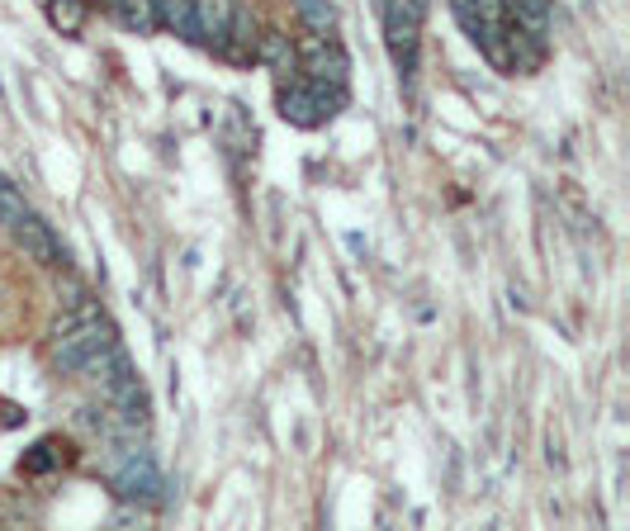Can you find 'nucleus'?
I'll return each instance as SVG.
<instances>
[{
    "label": "nucleus",
    "mask_w": 630,
    "mask_h": 531,
    "mask_svg": "<svg viewBox=\"0 0 630 531\" xmlns=\"http://www.w3.org/2000/svg\"><path fill=\"white\" fill-rule=\"evenodd\" d=\"M379 15H385V43L393 58V72L403 81H413L417 72V53H423V15L427 5L423 0H375Z\"/></svg>",
    "instance_id": "nucleus-1"
},
{
    "label": "nucleus",
    "mask_w": 630,
    "mask_h": 531,
    "mask_svg": "<svg viewBox=\"0 0 630 531\" xmlns=\"http://www.w3.org/2000/svg\"><path fill=\"white\" fill-rule=\"evenodd\" d=\"M104 346H114V328L104 314H90L81 323H72V328L58 332V346H52V366L62 375H81L90 361H96Z\"/></svg>",
    "instance_id": "nucleus-2"
},
{
    "label": "nucleus",
    "mask_w": 630,
    "mask_h": 531,
    "mask_svg": "<svg viewBox=\"0 0 630 531\" xmlns=\"http://www.w3.org/2000/svg\"><path fill=\"white\" fill-rule=\"evenodd\" d=\"M114 489H119V498H128V503H166V475L156 470L148 446H134L119 465H114Z\"/></svg>",
    "instance_id": "nucleus-3"
},
{
    "label": "nucleus",
    "mask_w": 630,
    "mask_h": 531,
    "mask_svg": "<svg viewBox=\"0 0 630 531\" xmlns=\"http://www.w3.org/2000/svg\"><path fill=\"white\" fill-rule=\"evenodd\" d=\"M299 76H304V81H318V86H346L351 58L337 48V38L308 34L304 43H299Z\"/></svg>",
    "instance_id": "nucleus-4"
},
{
    "label": "nucleus",
    "mask_w": 630,
    "mask_h": 531,
    "mask_svg": "<svg viewBox=\"0 0 630 531\" xmlns=\"http://www.w3.org/2000/svg\"><path fill=\"white\" fill-rule=\"evenodd\" d=\"M10 242L29 256V262L38 266H62L67 262V252H62V242H58V232H52V224H43L34 210H20L15 218H10Z\"/></svg>",
    "instance_id": "nucleus-5"
},
{
    "label": "nucleus",
    "mask_w": 630,
    "mask_h": 531,
    "mask_svg": "<svg viewBox=\"0 0 630 531\" xmlns=\"http://www.w3.org/2000/svg\"><path fill=\"white\" fill-rule=\"evenodd\" d=\"M256 62H266V67L275 72V81L299 76V48L290 43V34H280V29H266L256 38Z\"/></svg>",
    "instance_id": "nucleus-6"
},
{
    "label": "nucleus",
    "mask_w": 630,
    "mask_h": 531,
    "mask_svg": "<svg viewBox=\"0 0 630 531\" xmlns=\"http://www.w3.org/2000/svg\"><path fill=\"white\" fill-rule=\"evenodd\" d=\"M228 20H232V0H194V43L218 53L223 34H228Z\"/></svg>",
    "instance_id": "nucleus-7"
},
{
    "label": "nucleus",
    "mask_w": 630,
    "mask_h": 531,
    "mask_svg": "<svg viewBox=\"0 0 630 531\" xmlns=\"http://www.w3.org/2000/svg\"><path fill=\"white\" fill-rule=\"evenodd\" d=\"M114 20H119L128 34H138V38L162 29V24H156V0H114Z\"/></svg>",
    "instance_id": "nucleus-8"
},
{
    "label": "nucleus",
    "mask_w": 630,
    "mask_h": 531,
    "mask_svg": "<svg viewBox=\"0 0 630 531\" xmlns=\"http://www.w3.org/2000/svg\"><path fill=\"white\" fill-rule=\"evenodd\" d=\"M156 24L194 43V0H156Z\"/></svg>",
    "instance_id": "nucleus-9"
},
{
    "label": "nucleus",
    "mask_w": 630,
    "mask_h": 531,
    "mask_svg": "<svg viewBox=\"0 0 630 531\" xmlns=\"http://www.w3.org/2000/svg\"><path fill=\"white\" fill-rule=\"evenodd\" d=\"M294 10H299V20H304L308 34H318V38L337 34V5L332 0H294Z\"/></svg>",
    "instance_id": "nucleus-10"
},
{
    "label": "nucleus",
    "mask_w": 630,
    "mask_h": 531,
    "mask_svg": "<svg viewBox=\"0 0 630 531\" xmlns=\"http://www.w3.org/2000/svg\"><path fill=\"white\" fill-rule=\"evenodd\" d=\"M48 24L58 34H81L86 29V0H43Z\"/></svg>",
    "instance_id": "nucleus-11"
},
{
    "label": "nucleus",
    "mask_w": 630,
    "mask_h": 531,
    "mask_svg": "<svg viewBox=\"0 0 630 531\" xmlns=\"http://www.w3.org/2000/svg\"><path fill=\"white\" fill-rule=\"evenodd\" d=\"M455 20H461V29L469 38H479V24H483V0H451Z\"/></svg>",
    "instance_id": "nucleus-12"
},
{
    "label": "nucleus",
    "mask_w": 630,
    "mask_h": 531,
    "mask_svg": "<svg viewBox=\"0 0 630 531\" xmlns=\"http://www.w3.org/2000/svg\"><path fill=\"white\" fill-rule=\"evenodd\" d=\"M24 210V200H20V190L15 186H10V180L5 176H0V228H5L10 224V218H15Z\"/></svg>",
    "instance_id": "nucleus-13"
},
{
    "label": "nucleus",
    "mask_w": 630,
    "mask_h": 531,
    "mask_svg": "<svg viewBox=\"0 0 630 531\" xmlns=\"http://www.w3.org/2000/svg\"><path fill=\"white\" fill-rule=\"evenodd\" d=\"M24 470H29V475H43V470H52V442L34 446V456H24Z\"/></svg>",
    "instance_id": "nucleus-14"
},
{
    "label": "nucleus",
    "mask_w": 630,
    "mask_h": 531,
    "mask_svg": "<svg viewBox=\"0 0 630 531\" xmlns=\"http://www.w3.org/2000/svg\"><path fill=\"white\" fill-rule=\"evenodd\" d=\"M100 5H110V10H114V0H100Z\"/></svg>",
    "instance_id": "nucleus-15"
}]
</instances>
